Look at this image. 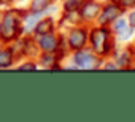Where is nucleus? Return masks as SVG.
<instances>
[{
    "instance_id": "ddd939ff",
    "label": "nucleus",
    "mask_w": 135,
    "mask_h": 122,
    "mask_svg": "<svg viewBox=\"0 0 135 122\" xmlns=\"http://www.w3.org/2000/svg\"><path fill=\"white\" fill-rule=\"evenodd\" d=\"M84 2L86 0H65L64 2V11L65 13H78Z\"/></svg>"
},
{
    "instance_id": "f3484780",
    "label": "nucleus",
    "mask_w": 135,
    "mask_h": 122,
    "mask_svg": "<svg viewBox=\"0 0 135 122\" xmlns=\"http://www.w3.org/2000/svg\"><path fill=\"white\" fill-rule=\"evenodd\" d=\"M38 65L37 64H33V62H26V64H22L21 67H19V70H35Z\"/></svg>"
},
{
    "instance_id": "4468645a",
    "label": "nucleus",
    "mask_w": 135,
    "mask_h": 122,
    "mask_svg": "<svg viewBox=\"0 0 135 122\" xmlns=\"http://www.w3.org/2000/svg\"><path fill=\"white\" fill-rule=\"evenodd\" d=\"M111 26H113V32H114V35H116V33H119L122 29H126V27L129 26V22H127V19H124V18H121V16H119L116 21H113V24H111Z\"/></svg>"
},
{
    "instance_id": "0eeeda50",
    "label": "nucleus",
    "mask_w": 135,
    "mask_h": 122,
    "mask_svg": "<svg viewBox=\"0 0 135 122\" xmlns=\"http://www.w3.org/2000/svg\"><path fill=\"white\" fill-rule=\"evenodd\" d=\"M100 10H102V7H100V3H97V2H94V0H86V2L83 3V7L80 8V18L81 19H84V21H92V19H95L99 14H100Z\"/></svg>"
},
{
    "instance_id": "aec40b11",
    "label": "nucleus",
    "mask_w": 135,
    "mask_h": 122,
    "mask_svg": "<svg viewBox=\"0 0 135 122\" xmlns=\"http://www.w3.org/2000/svg\"><path fill=\"white\" fill-rule=\"evenodd\" d=\"M2 18H3V13H2V11H0V22H2Z\"/></svg>"
},
{
    "instance_id": "dca6fc26",
    "label": "nucleus",
    "mask_w": 135,
    "mask_h": 122,
    "mask_svg": "<svg viewBox=\"0 0 135 122\" xmlns=\"http://www.w3.org/2000/svg\"><path fill=\"white\" fill-rule=\"evenodd\" d=\"M127 22H129V26H132V27L135 29V8L130 10V13H129V16H127Z\"/></svg>"
},
{
    "instance_id": "a211bd4d",
    "label": "nucleus",
    "mask_w": 135,
    "mask_h": 122,
    "mask_svg": "<svg viewBox=\"0 0 135 122\" xmlns=\"http://www.w3.org/2000/svg\"><path fill=\"white\" fill-rule=\"evenodd\" d=\"M132 57H133V64H135V48L132 49Z\"/></svg>"
},
{
    "instance_id": "f03ea898",
    "label": "nucleus",
    "mask_w": 135,
    "mask_h": 122,
    "mask_svg": "<svg viewBox=\"0 0 135 122\" xmlns=\"http://www.w3.org/2000/svg\"><path fill=\"white\" fill-rule=\"evenodd\" d=\"M19 10H8L3 13L2 22H0V40L10 43L19 38L22 32V21L19 18Z\"/></svg>"
},
{
    "instance_id": "9d476101",
    "label": "nucleus",
    "mask_w": 135,
    "mask_h": 122,
    "mask_svg": "<svg viewBox=\"0 0 135 122\" xmlns=\"http://www.w3.org/2000/svg\"><path fill=\"white\" fill-rule=\"evenodd\" d=\"M15 51L11 48H7V49H0V68H8L13 65L15 62Z\"/></svg>"
},
{
    "instance_id": "9b49d317",
    "label": "nucleus",
    "mask_w": 135,
    "mask_h": 122,
    "mask_svg": "<svg viewBox=\"0 0 135 122\" xmlns=\"http://www.w3.org/2000/svg\"><path fill=\"white\" fill-rule=\"evenodd\" d=\"M56 60H57L56 52H43V55L40 59V65L45 68H59V65L54 64Z\"/></svg>"
},
{
    "instance_id": "2eb2a0df",
    "label": "nucleus",
    "mask_w": 135,
    "mask_h": 122,
    "mask_svg": "<svg viewBox=\"0 0 135 122\" xmlns=\"http://www.w3.org/2000/svg\"><path fill=\"white\" fill-rule=\"evenodd\" d=\"M114 2H116V3L124 10V11L135 8V0H114Z\"/></svg>"
},
{
    "instance_id": "6e6552de",
    "label": "nucleus",
    "mask_w": 135,
    "mask_h": 122,
    "mask_svg": "<svg viewBox=\"0 0 135 122\" xmlns=\"http://www.w3.org/2000/svg\"><path fill=\"white\" fill-rule=\"evenodd\" d=\"M54 19L52 18H45L41 21H38L33 27V33L35 37H41V35H46V33H51L54 32Z\"/></svg>"
},
{
    "instance_id": "7ed1b4c3",
    "label": "nucleus",
    "mask_w": 135,
    "mask_h": 122,
    "mask_svg": "<svg viewBox=\"0 0 135 122\" xmlns=\"http://www.w3.org/2000/svg\"><path fill=\"white\" fill-rule=\"evenodd\" d=\"M73 62L80 68H97L100 65V59L92 49H78L73 54Z\"/></svg>"
},
{
    "instance_id": "f8f14e48",
    "label": "nucleus",
    "mask_w": 135,
    "mask_h": 122,
    "mask_svg": "<svg viewBox=\"0 0 135 122\" xmlns=\"http://www.w3.org/2000/svg\"><path fill=\"white\" fill-rule=\"evenodd\" d=\"M49 5H52V0H32V3H30V13L40 14L45 10H48Z\"/></svg>"
},
{
    "instance_id": "6ab92c4d",
    "label": "nucleus",
    "mask_w": 135,
    "mask_h": 122,
    "mask_svg": "<svg viewBox=\"0 0 135 122\" xmlns=\"http://www.w3.org/2000/svg\"><path fill=\"white\" fill-rule=\"evenodd\" d=\"M8 2H11V0H0V3H8Z\"/></svg>"
},
{
    "instance_id": "39448f33",
    "label": "nucleus",
    "mask_w": 135,
    "mask_h": 122,
    "mask_svg": "<svg viewBox=\"0 0 135 122\" xmlns=\"http://www.w3.org/2000/svg\"><path fill=\"white\" fill-rule=\"evenodd\" d=\"M88 41H89V33H88V30L84 27L72 29L70 33H69V38H67V44H69V48L73 49V51L86 48Z\"/></svg>"
},
{
    "instance_id": "1a4fd4ad",
    "label": "nucleus",
    "mask_w": 135,
    "mask_h": 122,
    "mask_svg": "<svg viewBox=\"0 0 135 122\" xmlns=\"http://www.w3.org/2000/svg\"><path fill=\"white\" fill-rule=\"evenodd\" d=\"M116 65H118V68H130L132 67V64H133V57H132V49L130 51H127V49H124L122 52H119L118 55H116Z\"/></svg>"
},
{
    "instance_id": "423d86ee",
    "label": "nucleus",
    "mask_w": 135,
    "mask_h": 122,
    "mask_svg": "<svg viewBox=\"0 0 135 122\" xmlns=\"http://www.w3.org/2000/svg\"><path fill=\"white\" fill-rule=\"evenodd\" d=\"M37 44L41 52H56L59 46V35L51 32V33L37 37Z\"/></svg>"
},
{
    "instance_id": "f257e3e1",
    "label": "nucleus",
    "mask_w": 135,
    "mask_h": 122,
    "mask_svg": "<svg viewBox=\"0 0 135 122\" xmlns=\"http://www.w3.org/2000/svg\"><path fill=\"white\" fill-rule=\"evenodd\" d=\"M89 44L91 49L97 55H108L114 49V40L111 35V30L107 29V26H99L89 32Z\"/></svg>"
},
{
    "instance_id": "20e7f679",
    "label": "nucleus",
    "mask_w": 135,
    "mask_h": 122,
    "mask_svg": "<svg viewBox=\"0 0 135 122\" xmlns=\"http://www.w3.org/2000/svg\"><path fill=\"white\" fill-rule=\"evenodd\" d=\"M124 10L114 2V0H110L108 3H105L100 10V14L97 16L99 26H110L113 24V21H116L119 16H122Z\"/></svg>"
}]
</instances>
